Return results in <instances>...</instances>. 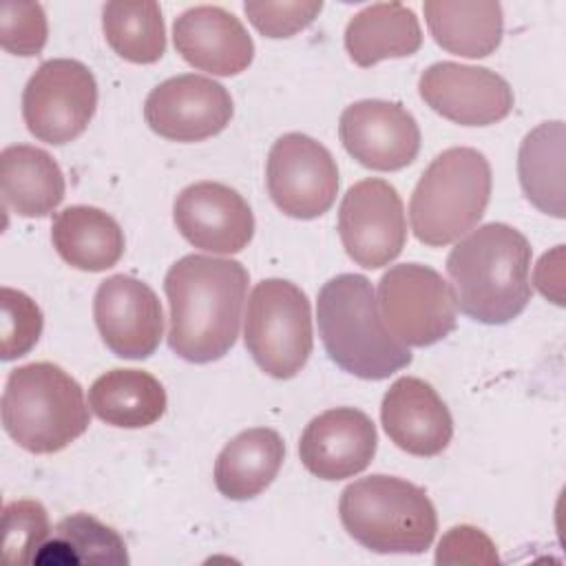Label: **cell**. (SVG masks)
Instances as JSON below:
<instances>
[{"instance_id":"cell-32","label":"cell","mask_w":566,"mask_h":566,"mask_svg":"<svg viewBox=\"0 0 566 566\" xmlns=\"http://www.w3.org/2000/svg\"><path fill=\"white\" fill-rule=\"evenodd\" d=\"M323 2H245L243 11L252 27L265 38H290L314 22Z\"/></svg>"},{"instance_id":"cell-17","label":"cell","mask_w":566,"mask_h":566,"mask_svg":"<svg viewBox=\"0 0 566 566\" xmlns=\"http://www.w3.org/2000/svg\"><path fill=\"white\" fill-rule=\"evenodd\" d=\"M376 447L378 433L371 418L354 407H336L310 420L298 442V458L312 475L334 482L363 473Z\"/></svg>"},{"instance_id":"cell-22","label":"cell","mask_w":566,"mask_h":566,"mask_svg":"<svg viewBox=\"0 0 566 566\" xmlns=\"http://www.w3.org/2000/svg\"><path fill=\"white\" fill-rule=\"evenodd\" d=\"M422 44L413 9L400 2H378L360 9L345 27V49L358 66L367 69L389 57L413 55Z\"/></svg>"},{"instance_id":"cell-2","label":"cell","mask_w":566,"mask_h":566,"mask_svg":"<svg viewBox=\"0 0 566 566\" xmlns=\"http://www.w3.org/2000/svg\"><path fill=\"white\" fill-rule=\"evenodd\" d=\"M531 243L506 223H484L447 256L455 307L484 325H504L531 301Z\"/></svg>"},{"instance_id":"cell-16","label":"cell","mask_w":566,"mask_h":566,"mask_svg":"<svg viewBox=\"0 0 566 566\" xmlns=\"http://www.w3.org/2000/svg\"><path fill=\"white\" fill-rule=\"evenodd\" d=\"M172 219L190 245L212 254H237L254 234V214L248 201L219 181L186 186L175 199Z\"/></svg>"},{"instance_id":"cell-31","label":"cell","mask_w":566,"mask_h":566,"mask_svg":"<svg viewBox=\"0 0 566 566\" xmlns=\"http://www.w3.org/2000/svg\"><path fill=\"white\" fill-rule=\"evenodd\" d=\"M49 38L46 13L38 2L7 0L0 4V44L11 55H38Z\"/></svg>"},{"instance_id":"cell-26","label":"cell","mask_w":566,"mask_h":566,"mask_svg":"<svg viewBox=\"0 0 566 566\" xmlns=\"http://www.w3.org/2000/svg\"><path fill=\"white\" fill-rule=\"evenodd\" d=\"M524 197L544 214L564 219V122H542L520 144Z\"/></svg>"},{"instance_id":"cell-10","label":"cell","mask_w":566,"mask_h":566,"mask_svg":"<svg viewBox=\"0 0 566 566\" xmlns=\"http://www.w3.org/2000/svg\"><path fill=\"white\" fill-rule=\"evenodd\" d=\"M265 184L283 214L316 219L336 201L338 168L323 144L303 133H287L270 148Z\"/></svg>"},{"instance_id":"cell-25","label":"cell","mask_w":566,"mask_h":566,"mask_svg":"<svg viewBox=\"0 0 566 566\" xmlns=\"http://www.w3.org/2000/svg\"><path fill=\"white\" fill-rule=\"evenodd\" d=\"M166 389L148 371L111 369L88 389L91 411L106 424L142 429L155 424L166 411Z\"/></svg>"},{"instance_id":"cell-5","label":"cell","mask_w":566,"mask_h":566,"mask_svg":"<svg viewBox=\"0 0 566 566\" xmlns=\"http://www.w3.org/2000/svg\"><path fill=\"white\" fill-rule=\"evenodd\" d=\"M338 515L349 537L374 553H424L438 531L436 506L424 489L382 473L347 484Z\"/></svg>"},{"instance_id":"cell-29","label":"cell","mask_w":566,"mask_h":566,"mask_svg":"<svg viewBox=\"0 0 566 566\" xmlns=\"http://www.w3.org/2000/svg\"><path fill=\"white\" fill-rule=\"evenodd\" d=\"M51 535L49 513L38 500H15L2 513V553L11 564H33Z\"/></svg>"},{"instance_id":"cell-15","label":"cell","mask_w":566,"mask_h":566,"mask_svg":"<svg viewBox=\"0 0 566 566\" xmlns=\"http://www.w3.org/2000/svg\"><path fill=\"white\" fill-rule=\"evenodd\" d=\"M420 97L438 115L460 126H491L513 111L511 84L484 66L436 62L422 71Z\"/></svg>"},{"instance_id":"cell-24","label":"cell","mask_w":566,"mask_h":566,"mask_svg":"<svg viewBox=\"0 0 566 566\" xmlns=\"http://www.w3.org/2000/svg\"><path fill=\"white\" fill-rule=\"evenodd\" d=\"M422 11L436 44L449 53L478 60L493 53L502 42L504 13L500 2L427 0Z\"/></svg>"},{"instance_id":"cell-3","label":"cell","mask_w":566,"mask_h":566,"mask_svg":"<svg viewBox=\"0 0 566 566\" xmlns=\"http://www.w3.org/2000/svg\"><path fill=\"white\" fill-rule=\"evenodd\" d=\"M316 321L327 356L363 380L389 378L413 358L382 325L371 281L363 274L329 279L318 292Z\"/></svg>"},{"instance_id":"cell-30","label":"cell","mask_w":566,"mask_h":566,"mask_svg":"<svg viewBox=\"0 0 566 566\" xmlns=\"http://www.w3.org/2000/svg\"><path fill=\"white\" fill-rule=\"evenodd\" d=\"M0 318V358L15 360L29 354L40 340L44 318L38 303L20 290L2 287Z\"/></svg>"},{"instance_id":"cell-12","label":"cell","mask_w":566,"mask_h":566,"mask_svg":"<svg viewBox=\"0 0 566 566\" xmlns=\"http://www.w3.org/2000/svg\"><path fill=\"white\" fill-rule=\"evenodd\" d=\"M228 88L212 77L184 73L157 84L144 104L153 133L170 142H203L219 135L232 119Z\"/></svg>"},{"instance_id":"cell-7","label":"cell","mask_w":566,"mask_h":566,"mask_svg":"<svg viewBox=\"0 0 566 566\" xmlns=\"http://www.w3.org/2000/svg\"><path fill=\"white\" fill-rule=\"evenodd\" d=\"M243 340L254 363L272 378H294L314 345L305 292L285 279H263L248 298Z\"/></svg>"},{"instance_id":"cell-33","label":"cell","mask_w":566,"mask_h":566,"mask_svg":"<svg viewBox=\"0 0 566 566\" xmlns=\"http://www.w3.org/2000/svg\"><path fill=\"white\" fill-rule=\"evenodd\" d=\"M497 551L491 537L469 524L449 528L436 551V564H497Z\"/></svg>"},{"instance_id":"cell-19","label":"cell","mask_w":566,"mask_h":566,"mask_svg":"<svg viewBox=\"0 0 566 566\" xmlns=\"http://www.w3.org/2000/svg\"><path fill=\"white\" fill-rule=\"evenodd\" d=\"M380 422L391 442L418 458L442 453L453 436V418L438 391L422 378L402 376L382 396Z\"/></svg>"},{"instance_id":"cell-11","label":"cell","mask_w":566,"mask_h":566,"mask_svg":"<svg viewBox=\"0 0 566 566\" xmlns=\"http://www.w3.org/2000/svg\"><path fill=\"white\" fill-rule=\"evenodd\" d=\"M338 234L347 256L365 270L389 265L405 248L407 221L398 190L378 177L347 188L338 208Z\"/></svg>"},{"instance_id":"cell-18","label":"cell","mask_w":566,"mask_h":566,"mask_svg":"<svg viewBox=\"0 0 566 566\" xmlns=\"http://www.w3.org/2000/svg\"><path fill=\"white\" fill-rule=\"evenodd\" d=\"M172 42L190 66L219 77L239 75L254 57V42L241 20L214 4L190 7L175 18Z\"/></svg>"},{"instance_id":"cell-6","label":"cell","mask_w":566,"mask_h":566,"mask_svg":"<svg viewBox=\"0 0 566 566\" xmlns=\"http://www.w3.org/2000/svg\"><path fill=\"white\" fill-rule=\"evenodd\" d=\"M491 199V164L471 146L442 150L418 179L409 219L416 239L442 248L473 230Z\"/></svg>"},{"instance_id":"cell-1","label":"cell","mask_w":566,"mask_h":566,"mask_svg":"<svg viewBox=\"0 0 566 566\" xmlns=\"http://www.w3.org/2000/svg\"><path fill=\"white\" fill-rule=\"evenodd\" d=\"M248 281V270L234 259L186 254L172 263L164 279L168 347L197 365L226 356L239 336Z\"/></svg>"},{"instance_id":"cell-4","label":"cell","mask_w":566,"mask_h":566,"mask_svg":"<svg viewBox=\"0 0 566 566\" xmlns=\"http://www.w3.org/2000/svg\"><path fill=\"white\" fill-rule=\"evenodd\" d=\"M91 424L80 382L55 363H29L11 369L2 391V427L29 453L66 449Z\"/></svg>"},{"instance_id":"cell-28","label":"cell","mask_w":566,"mask_h":566,"mask_svg":"<svg viewBox=\"0 0 566 566\" xmlns=\"http://www.w3.org/2000/svg\"><path fill=\"white\" fill-rule=\"evenodd\" d=\"M102 29L111 49L133 64H153L166 53V27L153 0L104 4Z\"/></svg>"},{"instance_id":"cell-14","label":"cell","mask_w":566,"mask_h":566,"mask_svg":"<svg viewBox=\"0 0 566 566\" xmlns=\"http://www.w3.org/2000/svg\"><path fill=\"white\" fill-rule=\"evenodd\" d=\"M345 150L365 168L391 172L409 166L420 150L416 117L387 99H360L349 104L338 119Z\"/></svg>"},{"instance_id":"cell-13","label":"cell","mask_w":566,"mask_h":566,"mask_svg":"<svg viewBox=\"0 0 566 566\" xmlns=\"http://www.w3.org/2000/svg\"><path fill=\"white\" fill-rule=\"evenodd\" d=\"M93 318L104 345L119 358H148L164 336V312L157 294L128 274H113L97 285Z\"/></svg>"},{"instance_id":"cell-20","label":"cell","mask_w":566,"mask_h":566,"mask_svg":"<svg viewBox=\"0 0 566 566\" xmlns=\"http://www.w3.org/2000/svg\"><path fill=\"white\" fill-rule=\"evenodd\" d=\"M0 166L4 210L20 217H46L62 203L64 172L46 150L13 144L0 153Z\"/></svg>"},{"instance_id":"cell-9","label":"cell","mask_w":566,"mask_h":566,"mask_svg":"<svg viewBox=\"0 0 566 566\" xmlns=\"http://www.w3.org/2000/svg\"><path fill=\"white\" fill-rule=\"evenodd\" d=\"M97 108V82L86 64L53 57L38 66L22 91V117L29 133L51 146L77 139Z\"/></svg>"},{"instance_id":"cell-21","label":"cell","mask_w":566,"mask_h":566,"mask_svg":"<svg viewBox=\"0 0 566 566\" xmlns=\"http://www.w3.org/2000/svg\"><path fill=\"white\" fill-rule=\"evenodd\" d=\"M283 460L285 442L274 429H245L217 455L214 486L228 500L256 497L274 482Z\"/></svg>"},{"instance_id":"cell-27","label":"cell","mask_w":566,"mask_h":566,"mask_svg":"<svg viewBox=\"0 0 566 566\" xmlns=\"http://www.w3.org/2000/svg\"><path fill=\"white\" fill-rule=\"evenodd\" d=\"M128 553L119 533L88 513L62 517L38 551V566H126Z\"/></svg>"},{"instance_id":"cell-23","label":"cell","mask_w":566,"mask_h":566,"mask_svg":"<svg viewBox=\"0 0 566 566\" xmlns=\"http://www.w3.org/2000/svg\"><path fill=\"white\" fill-rule=\"evenodd\" d=\"M51 241L57 254L75 270L104 272L124 254L119 223L95 206H69L53 217Z\"/></svg>"},{"instance_id":"cell-8","label":"cell","mask_w":566,"mask_h":566,"mask_svg":"<svg viewBox=\"0 0 566 566\" xmlns=\"http://www.w3.org/2000/svg\"><path fill=\"white\" fill-rule=\"evenodd\" d=\"M376 303L387 332L407 347L440 343L458 323L451 285L422 263L389 268L378 281Z\"/></svg>"}]
</instances>
